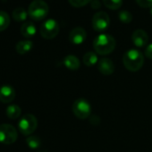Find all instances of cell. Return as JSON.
I'll return each mask as SVG.
<instances>
[{"instance_id":"obj_1","label":"cell","mask_w":152,"mask_h":152,"mask_svg":"<svg viewBox=\"0 0 152 152\" xmlns=\"http://www.w3.org/2000/svg\"><path fill=\"white\" fill-rule=\"evenodd\" d=\"M116 42L114 37L109 34H99L93 41V48L97 54L106 56L114 51L115 48Z\"/></svg>"},{"instance_id":"obj_2","label":"cell","mask_w":152,"mask_h":152,"mask_svg":"<svg viewBox=\"0 0 152 152\" xmlns=\"http://www.w3.org/2000/svg\"><path fill=\"white\" fill-rule=\"evenodd\" d=\"M123 63L127 70L137 72L144 64V56L142 53L137 49H129L123 56Z\"/></svg>"},{"instance_id":"obj_3","label":"cell","mask_w":152,"mask_h":152,"mask_svg":"<svg viewBox=\"0 0 152 152\" xmlns=\"http://www.w3.org/2000/svg\"><path fill=\"white\" fill-rule=\"evenodd\" d=\"M48 6L43 0H34L28 8V15L34 21H41L48 15Z\"/></svg>"},{"instance_id":"obj_4","label":"cell","mask_w":152,"mask_h":152,"mask_svg":"<svg viewBox=\"0 0 152 152\" xmlns=\"http://www.w3.org/2000/svg\"><path fill=\"white\" fill-rule=\"evenodd\" d=\"M72 113L79 119H86L91 114V106L88 100L84 99H76L72 107Z\"/></svg>"},{"instance_id":"obj_5","label":"cell","mask_w":152,"mask_h":152,"mask_svg":"<svg viewBox=\"0 0 152 152\" xmlns=\"http://www.w3.org/2000/svg\"><path fill=\"white\" fill-rule=\"evenodd\" d=\"M37 127H38V120L31 114H27L23 115L18 123L19 131L23 135H31L35 132Z\"/></svg>"},{"instance_id":"obj_6","label":"cell","mask_w":152,"mask_h":152,"mask_svg":"<svg viewBox=\"0 0 152 152\" xmlns=\"http://www.w3.org/2000/svg\"><path fill=\"white\" fill-rule=\"evenodd\" d=\"M18 133L16 129L7 124L0 125V143L10 145L16 141Z\"/></svg>"},{"instance_id":"obj_7","label":"cell","mask_w":152,"mask_h":152,"mask_svg":"<svg viewBox=\"0 0 152 152\" xmlns=\"http://www.w3.org/2000/svg\"><path fill=\"white\" fill-rule=\"evenodd\" d=\"M59 30V24L55 19H48L40 27V35L46 39H52L57 36Z\"/></svg>"},{"instance_id":"obj_8","label":"cell","mask_w":152,"mask_h":152,"mask_svg":"<svg viewBox=\"0 0 152 152\" xmlns=\"http://www.w3.org/2000/svg\"><path fill=\"white\" fill-rule=\"evenodd\" d=\"M92 28L98 32L105 31L110 24V18L109 15L106 12H97L91 21Z\"/></svg>"},{"instance_id":"obj_9","label":"cell","mask_w":152,"mask_h":152,"mask_svg":"<svg viewBox=\"0 0 152 152\" xmlns=\"http://www.w3.org/2000/svg\"><path fill=\"white\" fill-rule=\"evenodd\" d=\"M87 38L86 31L82 27H75L70 31L69 40L71 43L74 45H81L83 44Z\"/></svg>"},{"instance_id":"obj_10","label":"cell","mask_w":152,"mask_h":152,"mask_svg":"<svg viewBox=\"0 0 152 152\" xmlns=\"http://www.w3.org/2000/svg\"><path fill=\"white\" fill-rule=\"evenodd\" d=\"M132 40L135 47L144 48L148 42V36L145 31L139 29L134 31L132 34Z\"/></svg>"},{"instance_id":"obj_11","label":"cell","mask_w":152,"mask_h":152,"mask_svg":"<svg viewBox=\"0 0 152 152\" xmlns=\"http://www.w3.org/2000/svg\"><path fill=\"white\" fill-rule=\"evenodd\" d=\"M15 98V91L10 85L0 87V101L2 103H11Z\"/></svg>"},{"instance_id":"obj_12","label":"cell","mask_w":152,"mask_h":152,"mask_svg":"<svg viewBox=\"0 0 152 152\" xmlns=\"http://www.w3.org/2000/svg\"><path fill=\"white\" fill-rule=\"evenodd\" d=\"M98 69L104 75H111L115 71V64L111 59L104 57L99 60Z\"/></svg>"},{"instance_id":"obj_13","label":"cell","mask_w":152,"mask_h":152,"mask_svg":"<svg viewBox=\"0 0 152 152\" xmlns=\"http://www.w3.org/2000/svg\"><path fill=\"white\" fill-rule=\"evenodd\" d=\"M64 64L66 68L72 71L78 70L81 65L80 60L78 59V57L73 55H68L67 56H65L64 59Z\"/></svg>"},{"instance_id":"obj_14","label":"cell","mask_w":152,"mask_h":152,"mask_svg":"<svg viewBox=\"0 0 152 152\" xmlns=\"http://www.w3.org/2000/svg\"><path fill=\"white\" fill-rule=\"evenodd\" d=\"M36 26L31 22H26L21 27V33L25 38H31L36 34Z\"/></svg>"},{"instance_id":"obj_15","label":"cell","mask_w":152,"mask_h":152,"mask_svg":"<svg viewBox=\"0 0 152 152\" xmlns=\"http://www.w3.org/2000/svg\"><path fill=\"white\" fill-rule=\"evenodd\" d=\"M33 48V43L31 40H22L16 44V51L20 55H24L30 52Z\"/></svg>"},{"instance_id":"obj_16","label":"cell","mask_w":152,"mask_h":152,"mask_svg":"<svg viewBox=\"0 0 152 152\" xmlns=\"http://www.w3.org/2000/svg\"><path fill=\"white\" fill-rule=\"evenodd\" d=\"M83 63L85 65L91 67L99 63V57L94 52H87L83 56Z\"/></svg>"},{"instance_id":"obj_17","label":"cell","mask_w":152,"mask_h":152,"mask_svg":"<svg viewBox=\"0 0 152 152\" xmlns=\"http://www.w3.org/2000/svg\"><path fill=\"white\" fill-rule=\"evenodd\" d=\"M7 115L8 118L10 119H17L18 117H20L22 110L21 107L17 105H10L7 108Z\"/></svg>"},{"instance_id":"obj_18","label":"cell","mask_w":152,"mask_h":152,"mask_svg":"<svg viewBox=\"0 0 152 152\" xmlns=\"http://www.w3.org/2000/svg\"><path fill=\"white\" fill-rule=\"evenodd\" d=\"M12 16H13V19L16 22H23L26 20L28 16V13L23 7H17L13 11Z\"/></svg>"},{"instance_id":"obj_19","label":"cell","mask_w":152,"mask_h":152,"mask_svg":"<svg viewBox=\"0 0 152 152\" xmlns=\"http://www.w3.org/2000/svg\"><path fill=\"white\" fill-rule=\"evenodd\" d=\"M10 24V16L5 11H0V31H3L8 28Z\"/></svg>"},{"instance_id":"obj_20","label":"cell","mask_w":152,"mask_h":152,"mask_svg":"<svg viewBox=\"0 0 152 152\" xmlns=\"http://www.w3.org/2000/svg\"><path fill=\"white\" fill-rule=\"evenodd\" d=\"M105 7L110 10H117L123 5V0H103Z\"/></svg>"},{"instance_id":"obj_21","label":"cell","mask_w":152,"mask_h":152,"mask_svg":"<svg viewBox=\"0 0 152 152\" xmlns=\"http://www.w3.org/2000/svg\"><path fill=\"white\" fill-rule=\"evenodd\" d=\"M26 143L31 149H36L39 148L41 144V140L38 136H30L26 139Z\"/></svg>"},{"instance_id":"obj_22","label":"cell","mask_w":152,"mask_h":152,"mask_svg":"<svg viewBox=\"0 0 152 152\" xmlns=\"http://www.w3.org/2000/svg\"><path fill=\"white\" fill-rule=\"evenodd\" d=\"M118 18L123 23H130L132 21V15L127 10H123L118 13Z\"/></svg>"},{"instance_id":"obj_23","label":"cell","mask_w":152,"mask_h":152,"mask_svg":"<svg viewBox=\"0 0 152 152\" xmlns=\"http://www.w3.org/2000/svg\"><path fill=\"white\" fill-rule=\"evenodd\" d=\"M70 5L73 7L76 8H80V7H83L88 4H91V2L92 0H68Z\"/></svg>"},{"instance_id":"obj_24","label":"cell","mask_w":152,"mask_h":152,"mask_svg":"<svg viewBox=\"0 0 152 152\" xmlns=\"http://www.w3.org/2000/svg\"><path fill=\"white\" fill-rule=\"evenodd\" d=\"M136 3L142 8H150L152 7V0H136Z\"/></svg>"},{"instance_id":"obj_25","label":"cell","mask_w":152,"mask_h":152,"mask_svg":"<svg viewBox=\"0 0 152 152\" xmlns=\"http://www.w3.org/2000/svg\"><path fill=\"white\" fill-rule=\"evenodd\" d=\"M145 56L149 58V59H152V43L148 45L147 48H145Z\"/></svg>"},{"instance_id":"obj_26","label":"cell","mask_w":152,"mask_h":152,"mask_svg":"<svg viewBox=\"0 0 152 152\" xmlns=\"http://www.w3.org/2000/svg\"><path fill=\"white\" fill-rule=\"evenodd\" d=\"M91 7L93 9H99L101 7V3H100L99 0H92V1L91 2Z\"/></svg>"},{"instance_id":"obj_27","label":"cell","mask_w":152,"mask_h":152,"mask_svg":"<svg viewBox=\"0 0 152 152\" xmlns=\"http://www.w3.org/2000/svg\"><path fill=\"white\" fill-rule=\"evenodd\" d=\"M150 15H152V7H150Z\"/></svg>"}]
</instances>
